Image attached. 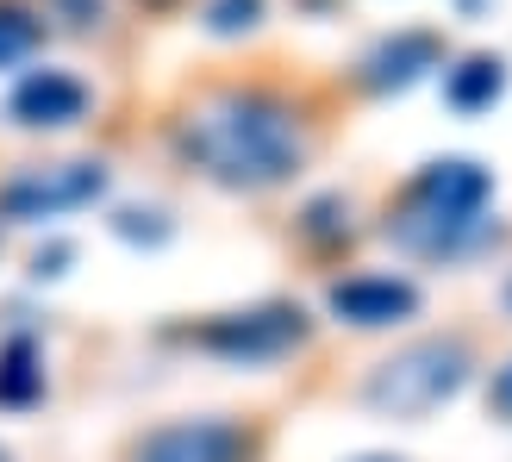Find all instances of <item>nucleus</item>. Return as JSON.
<instances>
[{
	"label": "nucleus",
	"instance_id": "4",
	"mask_svg": "<svg viewBox=\"0 0 512 462\" xmlns=\"http://www.w3.org/2000/svg\"><path fill=\"white\" fill-rule=\"evenodd\" d=\"M194 344L219 356V363H275L306 344V313L300 306H250V313H225L194 331Z\"/></svg>",
	"mask_w": 512,
	"mask_h": 462
},
{
	"label": "nucleus",
	"instance_id": "8",
	"mask_svg": "<svg viewBox=\"0 0 512 462\" xmlns=\"http://www.w3.org/2000/svg\"><path fill=\"white\" fill-rule=\"evenodd\" d=\"M438 63H444V38H438V32H394V38H381V44L369 50L363 82H369L375 94H406L413 82H425Z\"/></svg>",
	"mask_w": 512,
	"mask_h": 462
},
{
	"label": "nucleus",
	"instance_id": "1",
	"mask_svg": "<svg viewBox=\"0 0 512 462\" xmlns=\"http://www.w3.org/2000/svg\"><path fill=\"white\" fill-rule=\"evenodd\" d=\"M182 157L219 188H275L306 163V138L275 94H219L182 119Z\"/></svg>",
	"mask_w": 512,
	"mask_h": 462
},
{
	"label": "nucleus",
	"instance_id": "17",
	"mask_svg": "<svg viewBox=\"0 0 512 462\" xmlns=\"http://www.w3.org/2000/svg\"><path fill=\"white\" fill-rule=\"evenodd\" d=\"M0 462H7V450H0Z\"/></svg>",
	"mask_w": 512,
	"mask_h": 462
},
{
	"label": "nucleus",
	"instance_id": "2",
	"mask_svg": "<svg viewBox=\"0 0 512 462\" xmlns=\"http://www.w3.org/2000/svg\"><path fill=\"white\" fill-rule=\"evenodd\" d=\"M488 200H494V175L469 163V157H444L425 163L413 182H406L400 207L388 213V238L413 256H463L488 238Z\"/></svg>",
	"mask_w": 512,
	"mask_h": 462
},
{
	"label": "nucleus",
	"instance_id": "5",
	"mask_svg": "<svg viewBox=\"0 0 512 462\" xmlns=\"http://www.w3.org/2000/svg\"><path fill=\"white\" fill-rule=\"evenodd\" d=\"M107 194V169L100 163H50V169H25L0 188V219H19V225H38V219H57L75 207H94Z\"/></svg>",
	"mask_w": 512,
	"mask_h": 462
},
{
	"label": "nucleus",
	"instance_id": "3",
	"mask_svg": "<svg viewBox=\"0 0 512 462\" xmlns=\"http://www.w3.org/2000/svg\"><path fill=\"white\" fill-rule=\"evenodd\" d=\"M463 381H469V350L463 344L456 338H419V344L394 350L388 363L363 381V400L381 419H425V413H438L444 400L463 394Z\"/></svg>",
	"mask_w": 512,
	"mask_h": 462
},
{
	"label": "nucleus",
	"instance_id": "14",
	"mask_svg": "<svg viewBox=\"0 0 512 462\" xmlns=\"http://www.w3.org/2000/svg\"><path fill=\"white\" fill-rule=\"evenodd\" d=\"M488 406H494V413H500V419L512 425V363H506V369L494 375V388H488Z\"/></svg>",
	"mask_w": 512,
	"mask_h": 462
},
{
	"label": "nucleus",
	"instance_id": "12",
	"mask_svg": "<svg viewBox=\"0 0 512 462\" xmlns=\"http://www.w3.org/2000/svg\"><path fill=\"white\" fill-rule=\"evenodd\" d=\"M32 50H38V19L25 7H13V0H0V69L32 57Z\"/></svg>",
	"mask_w": 512,
	"mask_h": 462
},
{
	"label": "nucleus",
	"instance_id": "16",
	"mask_svg": "<svg viewBox=\"0 0 512 462\" xmlns=\"http://www.w3.org/2000/svg\"><path fill=\"white\" fill-rule=\"evenodd\" d=\"M363 462H400V456H363Z\"/></svg>",
	"mask_w": 512,
	"mask_h": 462
},
{
	"label": "nucleus",
	"instance_id": "15",
	"mask_svg": "<svg viewBox=\"0 0 512 462\" xmlns=\"http://www.w3.org/2000/svg\"><path fill=\"white\" fill-rule=\"evenodd\" d=\"M69 7V25H94L100 19V0H63Z\"/></svg>",
	"mask_w": 512,
	"mask_h": 462
},
{
	"label": "nucleus",
	"instance_id": "9",
	"mask_svg": "<svg viewBox=\"0 0 512 462\" xmlns=\"http://www.w3.org/2000/svg\"><path fill=\"white\" fill-rule=\"evenodd\" d=\"M88 113V88L63 69H38L13 88V119L19 125H75Z\"/></svg>",
	"mask_w": 512,
	"mask_h": 462
},
{
	"label": "nucleus",
	"instance_id": "6",
	"mask_svg": "<svg viewBox=\"0 0 512 462\" xmlns=\"http://www.w3.org/2000/svg\"><path fill=\"white\" fill-rule=\"evenodd\" d=\"M325 306H331L344 325L375 331V325L413 319V313H419V288H413V281H400V275H350V281H338V288L325 294Z\"/></svg>",
	"mask_w": 512,
	"mask_h": 462
},
{
	"label": "nucleus",
	"instance_id": "11",
	"mask_svg": "<svg viewBox=\"0 0 512 462\" xmlns=\"http://www.w3.org/2000/svg\"><path fill=\"white\" fill-rule=\"evenodd\" d=\"M44 394V356L32 338H13L0 350V406H32Z\"/></svg>",
	"mask_w": 512,
	"mask_h": 462
},
{
	"label": "nucleus",
	"instance_id": "10",
	"mask_svg": "<svg viewBox=\"0 0 512 462\" xmlns=\"http://www.w3.org/2000/svg\"><path fill=\"white\" fill-rule=\"evenodd\" d=\"M506 94V63L500 57H463L450 75H444V100L456 113H481Z\"/></svg>",
	"mask_w": 512,
	"mask_h": 462
},
{
	"label": "nucleus",
	"instance_id": "13",
	"mask_svg": "<svg viewBox=\"0 0 512 462\" xmlns=\"http://www.w3.org/2000/svg\"><path fill=\"white\" fill-rule=\"evenodd\" d=\"M256 19H263V0H207V13H200V25H207L213 38H238Z\"/></svg>",
	"mask_w": 512,
	"mask_h": 462
},
{
	"label": "nucleus",
	"instance_id": "7",
	"mask_svg": "<svg viewBox=\"0 0 512 462\" xmlns=\"http://www.w3.org/2000/svg\"><path fill=\"white\" fill-rule=\"evenodd\" d=\"M138 462H250V438L219 419H188L150 431L138 444Z\"/></svg>",
	"mask_w": 512,
	"mask_h": 462
}]
</instances>
